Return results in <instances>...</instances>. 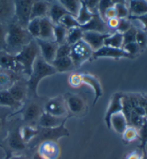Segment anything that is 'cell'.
<instances>
[{"instance_id":"484cf974","label":"cell","mask_w":147,"mask_h":159,"mask_svg":"<svg viewBox=\"0 0 147 159\" xmlns=\"http://www.w3.org/2000/svg\"><path fill=\"white\" fill-rule=\"evenodd\" d=\"M18 65L15 55H11L5 50L0 51V67L6 69L15 70Z\"/></svg>"},{"instance_id":"f1b7e54d","label":"cell","mask_w":147,"mask_h":159,"mask_svg":"<svg viewBox=\"0 0 147 159\" xmlns=\"http://www.w3.org/2000/svg\"><path fill=\"white\" fill-rule=\"evenodd\" d=\"M123 34L118 32L111 34L104 40V46L110 47L113 48H123Z\"/></svg>"},{"instance_id":"60d3db41","label":"cell","mask_w":147,"mask_h":159,"mask_svg":"<svg viewBox=\"0 0 147 159\" xmlns=\"http://www.w3.org/2000/svg\"><path fill=\"white\" fill-rule=\"evenodd\" d=\"M116 1H111V0H101L99 3V14L103 20L105 21V13L111 7L115 5ZM106 22V21H105Z\"/></svg>"},{"instance_id":"6da1fadb","label":"cell","mask_w":147,"mask_h":159,"mask_svg":"<svg viewBox=\"0 0 147 159\" xmlns=\"http://www.w3.org/2000/svg\"><path fill=\"white\" fill-rule=\"evenodd\" d=\"M32 39L27 29L20 27L17 23H12L7 27L5 51L15 55Z\"/></svg>"},{"instance_id":"7a4b0ae2","label":"cell","mask_w":147,"mask_h":159,"mask_svg":"<svg viewBox=\"0 0 147 159\" xmlns=\"http://www.w3.org/2000/svg\"><path fill=\"white\" fill-rule=\"evenodd\" d=\"M57 71L51 64L44 60L42 57H38L32 67V73L27 81V86L30 92L34 96L37 97V87L42 80L46 77L55 74Z\"/></svg>"},{"instance_id":"9f6ffc18","label":"cell","mask_w":147,"mask_h":159,"mask_svg":"<svg viewBox=\"0 0 147 159\" xmlns=\"http://www.w3.org/2000/svg\"><path fill=\"white\" fill-rule=\"evenodd\" d=\"M32 159H47V158H45L44 156H42L41 154L37 151L36 153H34L33 156H32Z\"/></svg>"},{"instance_id":"ac0fdd59","label":"cell","mask_w":147,"mask_h":159,"mask_svg":"<svg viewBox=\"0 0 147 159\" xmlns=\"http://www.w3.org/2000/svg\"><path fill=\"white\" fill-rule=\"evenodd\" d=\"M9 146L15 151H22L26 148V143L20 134V128H16L9 133L7 139Z\"/></svg>"},{"instance_id":"7dc6e473","label":"cell","mask_w":147,"mask_h":159,"mask_svg":"<svg viewBox=\"0 0 147 159\" xmlns=\"http://www.w3.org/2000/svg\"><path fill=\"white\" fill-rule=\"evenodd\" d=\"M69 83L72 87L78 88L83 83V78H82V74L79 73H73L69 77Z\"/></svg>"},{"instance_id":"8992f818","label":"cell","mask_w":147,"mask_h":159,"mask_svg":"<svg viewBox=\"0 0 147 159\" xmlns=\"http://www.w3.org/2000/svg\"><path fill=\"white\" fill-rule=\"evenodd\" d=\"M93 51L85 42L81 39L78 43L71 46L70 57L74 63L75 67H80L85 61L92 57Z\"/></svg>"},{"instance_id":"ee69618b","label":"cell","mask_w":147,"mask_h":159,"mask_svg":"<svg viewBox=\"0 0 147 159\" xmlns=\"http://www.w3.org/2000/svg\"><path fill=\"white\" fill-rule=\"evenodd\" d=\"M71 46L66 43L58 46L57 53H56V58L64 57L71 55Z\"/></svg>"},{"instance_id":"cb8c5ba5","label":"cell","mask_w":147,"mask_h":159,"mask_svg":"<svg viewBox=\"0 0 147 159\" xmlns=\"http://www.w3.org/2000/svg\"><path fill=\"white\" fill-rule=\"evenodd\" d=\"M129 16H140L147 13V1L132 0L129 4Z\"/></svg>"},{"instance_id":"681fc988","label":"cell","mask_w":147,"mask_h":159,"mask_svg":"<svg viewBox=\"0 0 147 159\" xmlns=\"http://www.w3.org/2000/svg\"><path fill=\"white\" fill-rule=\"evenodd\" d=\"M128 19L129 20L138 21L139 22L141 23L142 27H143L142 30L147 32V13L140 16H129Z\"/></svg>"},{"instance_id":"e575fe53","label":"cell","mask_w":147,"mask_h":159,"mask_svg":"<svg viewBox=\"0 0 147 159\" xmlns=\"http://www.w3.org/2000/svg\"><path fill=\"white\" fill-rule=\"evenodd\" d=\"M114 7L116 11V17L118 19L120 20V19H127L129 17V7L127 4H126L125 2L116 1Z\"/></svg>"},{"instance_id":"11a10c76","label":"cell","mask_w":147,"mask_h":159,"mask_svg":"<svg viewBox=\"0 0 147 159\" xmlns=\"http://www.w3.org/2000/svg\"><path fill=\"white\" fill-rule=\"evenodd\" d=\"M141 152L139 153V151H133L131 153H129L127 155L126 159H141Z\"/></svg>"},{"instance_id":"8fae6325","label":"cell","mask_w":147,"mask_h":159,"mask_svg":"<svg viewBox=\"0 0 147 159\" xmlns=\"http://www.w3.org/2000/svg\"><path fill=\"white\" fill-rule=\"evenodd\" d=\"M45 112L53 116L62 118L67 113V107L61 98L57 97L49 100L45 105Z\"/></svg>"},{"instance_id":"4316f807","label":"cell","mask_w":147,"mask_h":159,"mask_svg":"<svg viewBox=\"0 0 147 159\" xmlns=\"http://www.w3.org/2000/svg\"><path fill=\"white\" fill-rule=\"evenodd\" d=\"M0 106L17 109L21 106V103L16 101L7 90H0Z\"/></svg>"},{"instance_id":"c3c4849f","label":"cell","mask_w":147,"mask_h":159,"mask_svg":"<svg viewBox=\"0 0 147 159\" xmlns=\"http://www.w3.org/2000/svg\"><path fill=\"white\" fill-rule=\"evenodd\" d=\"M7 33V27L4 24L0 23V50H5Z\"/></svg>"},{"instance_id":"7bdbcfd3","label":"cell","mask_w":147,"mask_h":159,"mask_svg":"<svg viewBox=\"0 0 147 159\" xmlns=\"http://www.w3.org/2000/svg\"><path fill=\"white\" fill-rule=\"evenodd\" d=\"M136 43L140 48V50L145 48L147 44V32L142 29H138L136 36Z\"/></svg>"},{"instance_id":"4fadbf2b","label":"cell","mask_w":147,"mask_h":159,"mask_svg":"<svg viewBox=\"0 0 147 159\" xmlns=\"http://www.w3.org/2000/svg\"><path fill=\"white\" fill-rule=\"evenodd\" d=\"M37 151L47 159H57L60 153L59 146L54 141L42 142Z\"/></svg>"},{"instance_id":"9c48e42d","label":"cell","mask_w":147,"mask_h":159,"mask_svg":"<svg viewBox=\"0 0 147 159\" xmlns=\"http://www.w3.org/2000/svg\"><path fill=\"white\" fill-rule=\"evenodd\" d=\"M93 59H99V58L108 57V58H121L126 57L131 58L132 57L126 53L122 48H113L110 47L103 46L101 48L93 52Z\"/></svg>"},{"instance_id":"8d00e7d4","label":"cell","mask_w":147,"mask_h":159,"mask_svg":"<svg viewBox=\"0 0 147 159\" xmlns=\"http://www.w3.org/2000/svg\"><path fill=\"white\" fill-rule=\"evenodd\" d=\"M60 25L68 30L75 27H80V25L77 21L76 18L71 15H66L60 21Z\"/></svg>"},{"instance_id":"5bb4252c","label":"cell","mask_w":147,"mask_h":159,"mask_svg":"<svg viewBox=\"0 0 147 159\" xmlns=\"http://www.w3.org/2000/svg\"><path fill=\"white\" fill-rule=\"evenodd\" d=\"M65 105L72 113L79 114L85 109V102L83 98L76 94L68 93L65 97Z\"/></svg>"},{"instance_id":"4dcf8cb0","label":"cell","mask_w":147,"mask_h":159,"mask_svg":"<svg viewBox=\"0 0 147 159\" xmlns=\"http://www.w3.org/2000/svg\"><path fill=\"white\" fill-rule=\"evenodd\" d=\"M7 90L10 93L11 96L13 97L16 101L21 103L25 97V90L22 85H21L20 83H16L13 85H11L9 87Z\"/></svg>"},{"instance_id":"6f0895ef","label":"cell","mask_w":147,"mask_h":159,"mask_svg":"<svg viewBox=\"0 0 147 159\" xmlns=\"http://www.w3.org/2000/svg\"><path fill=\"white\" fill-rule=\"evenodd\" d=\"M8 159H27L25 156L18 155V156H10Z\"/></svg>"},{"instance_id":"2e32d148","label":"cell","mask_w":147,"mask_h":159,"mask_svg":"<svg viewBox=\"0 0 147 159\" xmlns=\"http://www.w3.org/2000/svg\"><path fill=\"white\" fill-rule=\"evenodd\" d=\"M48 18L50 19L53 25H59L61 19L66 15H70L68 11L65 9L63 6L59 2H56L50 6L48 11Z\"/></svg>"},{"instance_id":"30bf717a","label":"cell","mask_w":147,"mask_h":159,"mask_svg":"<svg viewBox=\"0 0 147 159\" xmlns=\"http://www.w3.org/2000/svg\"><path fill=\"white\" fill-rule=\"evenodd\" d=\"M83 32H96L102 34H108L109 28L107 26L106 22L100 17L99 14L96 13L93 15V18L85 25L80 26Z\"/></svg>"},{"instance_id":"ab89813d","label":"cell","mask_w":147,"mask_h":159,"mask_svg":"<svg viewBox=\"0 0 147 159\" xmlns=\"http://www.w3.org/2000/svg\"><path fill=\"white\" fill-rule=\"evenodd\" d=\"M137 30L138 29L132 25L130 29L123 34V46H124L125 44H127L129 43H136V36L137 33Z\"/></svg>"},{"instance_id":"603a6c76","label":"cell","mask_w":147,"mask_h":159,"mask_svg":"<svg viewBox=\"0 0 147 159\" xmlns=\"http://www.w3.org/2000/svg\"><path fill=\"white\" fill-rule=\"evenodd\" d=\"M53 67H55L56 71L57 72H67L73 70L75 67L74 63L70 56L64 57L55 58L54 61L52 62Z\"/></svg>"},{"instance_id":"db71d44e","label":"cell","mask_w":147,"mask_h":159,"mask_svg":"<svg viewBox=\"0 0 147 159\" xmlns=\"http://www.w3.org/2000/svg\"><path fill=\"white\" fill-rule=\"evenodd\" d=\"M116 17V11L115 7H111L109 9H108V10L106 11L105 13V21H106L109 20V19H112V18H115Z\"/></svg>"},{"instance_id":"d4e9b609","label":"cell","mask_w":147,"mask_h":159,"mask_svg":"<svg viewBox=\"0 0 147 159\" xmlns=\"http://www.w3.org/2000/svg\"><path fill=\"white\" fill-rule=\"evenodd\" d=\"M43 112L39 106L36 102H32L27 106L23 113V119L26 122H32L39 118Z\"/></svg>"},{"instance_id":"7402d4cb","label":"cell","mask_w":147,"mask_h":159,"mask_svg":"<svg viewBox=\"0 0 147 159\" xmlns=\"http://www.w3.org/2000/svg\"><path fill=\"white\" fill-rule=\"evenodd\" d=\"M15 15L14 1H1L0 0V23L4 24L7 21Z\"/></svg>"},{"instance_id":"f907efd6","label":"cell","mask_w":147,"mask_h":159,"mask_svg":"<svg viewBox=\"0 0 147 159\" xmlns=\"http://www.w3.org/2000/svg\"><path fill=\"white\" fill-rule=\"evenodd\" d=\"M84 4H85L86 7L88 8L90 12L93 14L99 13L98 9H99V1H94V0H85L83 1Z\"/></svg>"},{"instance_id":"91938a15","label":"cell","mask_w":147,"mask_h":159,"mask_svg":"<svg viewBox=\"0 0 147 159\" xmlns=\"http://www.w3.org/2000/svg\"><path fill=\"white\" fill-rule=\"evenodd\" d=\"M143 96H144V98H145V99L147 100V94H146V95H144Z\"/></svg>"},{"instance_id":"b9f144b4","label":"cell","mask_w":147,"mask_h":159,"mask_svg":"<svg viewBox=\"0 0 147 159\" xmlns=\"http://www.w3.org/2000/svg\"><path fill=\"white\" fill-rule=\"evenodd\" d=\"M145 118L146 117H142L138 115V114L135 113V112L133 111L131 112V113L129 125H130L131 126H132V127H134L135 128H136L137 130H139V128H141L142 124L144 123Z\"/></svg>"},{"instance_id":"83f0119b","label":"cell","mask_w":147,"mask_h":159,"mask_svg":"<svg viewBox=\"0 0 147 159\" xmlns=\"http://www.w3.org/2000/svg\"><path fill=\"white\" fill-rule=\"evenodd\" d=\"M58 2L68 11L70 15H73L76 18L77 17L81 7V1H78V0H62V1Z\"/></svg>"},{"instance_id":"e0dca14e","label":"cell","mask_w":147,"mask_h":159,"mask_svg":"<svg viewBox=\"0 0 147 159\" xmlns=\"http://www.w3.org/2000/svg\"><path fill=\"white\" fill-rule=\"evenodd\" d=\"M54 25L48 17L40 19V31L39 38L43 40L54 41Z\"/></svg>"},{"instance_id":"f6af8a7d","label":"cell","mask_w":147,"mask_h":159,"mask_svg":"<svg viewBox=\"0 0 147 159\" xmlns=\"http://www.w3.org/2000/svg\"><path fill=\"white\" fill-rule=\"evenodd\" d=\"M131 26L132 24L131 22V20H129V19H120L119 23H118V27L116 28V32H118L123 34L126 32L128 31L131 27Z\"/></svg>"},{"instance_id":"74e56055","label":"cell","mask_w":147,"mask_h":159,"mask_svg":"<svg viewBox=\"0 0 147 159\" xmlns=\"http://www.w3.org/2000/svg\"><path fill=\"white\" fill-rule=\"evenodd\" d=\"M123 141L126 143H130L139 139V132L138 130L132 126H128V128L125 130V131L122 134Z\"/></svg>"},{"instance_id":"d590c367","label":"cell","mask_w":147,"mask_h":159,"mask_svg":"<svg viewBox=\"0 0 147 159\" xmlns=\"http://www.w3.org/2000/svg\"><path fill=\"white\" fill-rule=\"evenodd\" d=\"M27 30L32 38H39L40 31V19L36 18L30 20L27 25Z\"/></svg>"},{"instance_id":"816d5d0a","label":"cell","mask_w":147,"mask_h":159,"mask_svg":"<svg viewBox=\"0 0 147 159\" xmlns=\"http://www.w3.org/2000/svg\"><path fill=\"white\" fill-rule=\"evenodd\" d=\"M11 77L8 74L0 73V85L1 86H6L8 85L11 83Z\"/></svg>"},{"instance_id":"7c38bea8","label":"cell","mask_w":147,"mask_h":159,"mask_svg":"<svg viewBox=\"0 0 147 159\" xmlns=\"http://www.w3.org/2000/svg\"><path fill=\"white\" fill-rule=\"evenodd\" d=\"M123 95L119 93H116L112 96L110 103L105 115V122L109 129H110V120L113 114L122 111V99Z\"/></svg>"},{"instance_id":"1f68e13d","label":"cell","mask_w":147,"mask_h":159,"mask_svg":"<svg viewBox=\"0 0 147 159\" xmlns=\"http://www.w3.org/2000/svg\"><path fill=\"white\" fill-rule=\"evenodd\" d=\"M94 15L95 14H93L88 10V8L86 7L85 4H84L83 1H81V7L80 11H79L78 15L76 17V20L79 23V25L80 26L85 25L86 23H88L91 20Z\"/></svg>"},{"instance_id":"3957f363","label":"cell","mask_w":147,"mask_h":159,"mask_svg":"<svg viewBox=\"0 0 147 159\" xmlns=\"http://www.w3.org/2000/svg\"><path fill=\"white\" fill-rule=\"evenodd\" d=\"M40 51L35 39H32L20 52L15 55L16 61L22 66L23 71L28 78L32 73V67Z\"/></svg>"},{"instance_id":"f35d334b","label":"cell","mask_w":147,"mask_h":159,"mask_svg":"<svg viewBox=\"0 0 147 159\" xmlns=\"http://www.w3.org/2000/svg\"><path fill=\"white\" fill-rule=\"evenodd\" d=\"M139 139L141 141V144L139 146L140 150L145 148L147 144V118H145L144 123L142 124L141 128L138 130Z\"/></svg>"},{"instance_id":"ba28073f","label":"cell","mask_w":147,"mask_h":159,"mask_svg":"<svg viewBox=\"0 0 147 159\" xmlns=\"http://www.w3.org/2000/svg\"><path fill=\"white\" fill-rule=\"evenodd\" d=\"M112 33L102 34L96 32H83L82 40L90 47V49L95 52L103 46H104V40Z\"/></svg>"},{"instance_id":"d6a6232c","label":"cell","mask_w":147,"mask_h":159,"mask_svg":"<svg viewBox=\"0 0 147 159\" xmlns=\"http://www.w3.org/2000/svg\"><path fill=\"white\" fill-rule=\"evenodd\" d=\"M39 129H36L32 126L25 125L20 128V134L25 143H27L33 140L38 135Z\"/></svg>"},{"instance_id":"836d02e7","label":"cell","mask_w":147,"mask_h":159,"mask_svg":"<svg viewBox=\"0 0 147 159\" xmlns=\"http://www.w3.org/2000/svg\"><path fill=\"white\" fill-rule=\"evenodd\" d=\"M67 30L65 28L61 25H54V29H53V34H54L55 42L57 44H62L65 43L66 41Z\"/></svg>"},{"instance_id":"ffe728a7","label":"cell","mask_w":147,"mask_h":159,"mask_svg":"<svg viewBox=\"0 0 147 159\" xmlns=\"http://www.w3.org/2000/svg\"><path fill=\"white\" fill-rule=\"evenodd\" d=\"M67 118V117H66ZM53 116L47 112H43L39 118V125L43 128H52L60 126L66 118Z\"/></svg>"},{"instance_id":"9a60e30c","label":"cell","mask_w":147,"mask_h":159,"mask_svg":"<svg viewBox=\"0 0 147 159\" xmlns=\"http://www.w3.org/2000/svg\"><path fill=\"white\" fill-rule=\"evenodd\" d=\"M129 126L127 119L123 113V112H118L113 114L110 120V129H113L118 134H123Z\"/></svg>"},{"instance_id":"44dd1931","label":"cell","mask_w":147,"mask_h":159,"mask_svg":"<svg viewBox=\"0 0 147 159\" xmlns=\"http://www.w3.org/2000/svg\"><path fill=\"white\" fill-rule=\"evenodd\" d=\"M50 5L47 2L44 1H34L32 4L31 17L30 20H34L36 18H43L48 17L47 15L48 14Z\"/></svg>"},{"instance_id":"680465c9","label":"cell","mask_w":147,"mask_h":159,"mask_svg":"<svg viewBox=\"0 0 147 159\" xmlns=\"http://www.w3.org/2000/svg\"><path fill=\"white\" fill-rule=\"evenodd\" d=\"M141 159H147V151L146 148L141 150Z\"/></svg>"},{"instance_id":"94428289","label":"cell","mask_w":147,"mask_h":159,"mask_svg":"<svg viewBox=\"0 0 147 159\" xmlns=\"http://www.w3.org/2000/svg\"><path fill=\"white\" fill-rule=\"evenodd\" d=\"M9 156H7V158H6V159H8V158L9 157Z\"/></svg>"},{"instance_id":"d6986e66","label":"cell","mask_w":147,"mask_h":159,"mask_svg":"<svg viewBox=\"0 0 147 159\" xmlns=\"http://www.w3.org/2000/svg\"><path fill=\"white\" fill-rule=\"evenodd\" d=\"M83 83L87 84L90 87H91L94 91L95 98L93 100V105L96 103L98 100L103 95V89L101 84L100 83L98 78H95V76L92 75L90 74H82Z\"/></svg>"},{"instance_id":"bcb514c9","label":"cell","mask_w":147,"mask_h":159,"mask_svg":"<svg viewBox=\"0 0 147 159\" xmlns=\"http://www.w3.org/2000/svg\"><path fill=\"white\" fill-rule=\"evenodd\" d=\"M122 49L132 57L136 54H138L140 51V48L136 43H131L125 44L124 46H123Z\"/></svg>"},{"instance_id":"52a82bcc","label":"cell","mask_w":147,"mask_h":159,"mask_svg":"<svg viewBox=\"0 0 147 159\" xmlns=\"http://www.w3.org/2000/svg\"><path fill=\"white\" fill-rule=\"evenodd\" d=\"M34 39L39 46L42 58L49 64H52L56 58V53L59 44L54 41L43 40L39 38Z\"/></svg>"},{"instance_id":"f5cc1de1","label":"cell","mask_w":147,"mask_h":159,"mask_svg":"<svg viewBox=\"0 0 147 159\" xmlns=\"http://www.w3.org/2000/svg\"><path fill=\"white\" fill-rule=\"evenodd\" d=\"M118 23H119V19H118L117 17L109 19V20L106 21L107 26H108L109 29L112 30H116V28H117L118 25Z\"/></svg>"},{"instance_id":"f546056e","label":"cell","mask_w":147,"mask_h":159,"mask_svg":"<svg viewBox=\"0 0 147 159\" xmlns=\"http://www.w3.org/2000/svg\"><path fill=\"white\" fill-rule=\"evenodd\" d=\"M83 31L80 27H75L67 30L65 43L72 46L78 43L83 38Z\"/></svg>"},{"instance_id":"277c9868","label":"cell","mask_w":147,"mask_h":159,"mask_svg":"<svg viewBox=\"0 0 147 159\" xmlns=\"http://www.w3.org/2000/svg\"><path fill=\"white\" fill-rule=\"evenodd\" d=\"M67 120V117L60 126L52 128H43L39 130L38 135H37V143H41L44 141L57 142L58 140L63 137H68L70 133L68 130L65 128V123Z\"/></svg>"},{"instance_id":"5b68a950","label":"cell","mask_w":147,"mask_h":159,"mask_svg":"<svg viewBox=\"0 0 147 159\" xmlns=\"http://www.w3.org/2000/svg\"><path fill=\"white\" fill-rule=\"evenodd\" d=\"M34 1L31 0H17L14 1L15 15L17 18V24L20 27L27 29L30 22L32 7Z\"/></svg>"}]
</instances>
